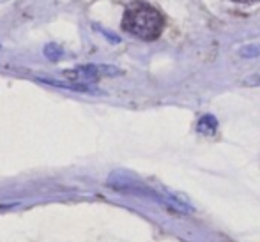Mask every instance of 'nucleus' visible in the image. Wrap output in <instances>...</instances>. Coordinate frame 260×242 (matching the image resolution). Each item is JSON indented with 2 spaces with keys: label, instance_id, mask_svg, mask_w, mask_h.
I'll list each match as a JSON object with an SVG mask.
<instances>
[{
  "label": "nucleus",
  "instance_id": "nucleus-1",
  "mask_svg": "<svg viewBox=\"0 0 260 242\" xmlns=\"http://www.w3.org/2000/svg\"><path fill=\"white\" fill-rule=\"evenodd\" d=\"M122 28L127 34L144 41H154L165 28V18L147 2H133L126 7L122 18Z\"/></svg>",
  "mask_w": 260,
  "mask_h": 242
},
{
  "label": "nucleus",
  "instance_id": "nucleus-2",
  "mask_svg": "<svg viewBox=\"0 0 260 242\" xmlns=\"http://www.w3.org/2000/svg\"><path fill=\"white\" fill-rule=\"evenodd\" d=\"M103 73H106V75H113V73H117V71L110 67V65H82V67L75 69V71H66V76L83 82V80L98 78V76L103 75Z\"/></svg>",
  "mask_w": 260,
  "mask_h": 242
},
{
  "label": "nucleus",
  "instance_id": "nucleus-3",
  "mask_svg": "<svg viewBox=\"0 0 260 242\" xmlns=\"http://www.w3.org/2000/svg\"><path fill=\"white\" fill-rule=\"evenodd\" d=\"M216 129H218V120L212 115H204L197 124V131L200 134H206V136H212L216 133Z\"/></svg>",
  "mask_w": 260,
  "mask_h": 242
},
{
  "label": "nucleus",
  "instance_id": "nucleus-4",
  "mask_svg": "<svg viewBox=\"0 0 260 242\" xmlns=\"http://www.w3.org/2000/svg\"><path fill=\"white\" fill-rule=\"evenodd\" d=\"M234 2H241V4H253V2H260V0H234Z\"/></svg>",
  "mask_w": 260,
  "mask_h": 242
}]
</instances>
